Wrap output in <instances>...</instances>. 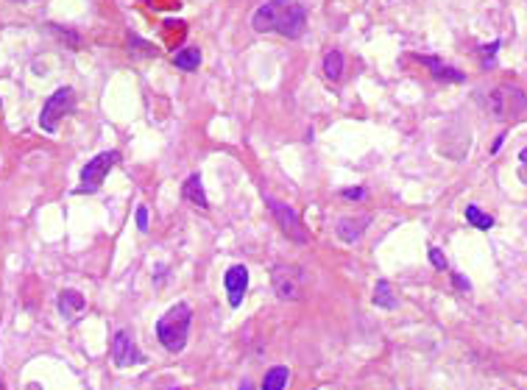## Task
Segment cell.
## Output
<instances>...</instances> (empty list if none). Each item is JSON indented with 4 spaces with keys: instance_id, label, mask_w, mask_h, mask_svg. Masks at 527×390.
<instances>
[{
    "instance_id": "1",
    "label": "cell",
    "mask_w": 527,
    "mask_h": 390,
    "mask_svg": "<svg viewBox=\"0 0 527 390\" xmlns=\"http://www.w3.org/2000/svg\"><path fill=\"white\" fill-rule=\"evenodd\" d=\"M251 25L257 34H282L288 39H299L307 25V12L296 0H268L254 12Z\"/></svg>"
},
{
    "instance_id": "2",
    "label": "cell",
    "mask_w": 527,
    "mask_h": 390,
    "mask_svg": "<svg viewBox=\"0 0 527 390\" xmlns=\"http://www.w3.org/2000/svg\"><path fill=\"white\" fill-rule=\"evenodd\" d=\"M190 320H192V309H190V304H184V301L173 304V307L157 320V338H159V343H162L170 354L184 351V346H187V332H190Z\"/></svg>"
},
{
    "instance_id": "3",
    "label": "cell",
    "mask_w": 527,
    "mask_h": 390,
    "mask_svg": "<svg viewBox=\"0 0 527 390\" xmlns=\"http://www.w3.org/2000/svg\"><path fill=\"white\" fill-rule=\"evenodd\" d=\"M486 106L497 120H516L527 112V95L516 84H499L488 92Z\"/></svg>"
},
{
    "instance_id": "4",
    "label": "cell",
    "mask_w": 527,
    "mask_h": 390,
    "mask_svg": "<svg viewBox=\"0 0 527 390\" xmlns=\"http://www.w3.org/2000/svg\"><path fill=\"white\" fill-rule=\"evenodd\" d=\"M73 106H76V95H73V90H70V87H61V90H56V92L45 101L42 114H39V125H42V132L56 134L59 120H61L64 114H70V112H73Z\"/></svg>"
},
{
    "instance_id": "5",
    "label": "cell",
    "mask_w": 527,
    "mask_h": 390,
    "mask_svg": "<svg viewBox=\"0 0 527 390\" xmlns=\"http://www.w3.org/2000/svg\"><path fill=\"white\" fill-rule=\"evenodd\" d=\"M271 282H274V290L282 301H296L304 293L307 274L299 265H277L271 274Z\"/></svg>"
},
{
    "instance_id": "6",
    "label": "cell",
    "mask_w": 527,
    "mask_h": 390,
    "mask_svg": "<svg viewBox=\"0 0 527 390\" xmlns=\"http://www.w3.org/2000/svg\"><path fill=\"white\" fill-rule=\"evenodd\" d=\"M266 204H268L271 215L277 218L279 229L288 234V240H293V243H299V245H307V243H310V232H307V226L301 223V218H299L288 204H279L277 198H266Z\"/></svg>"
},
{
    "instance_id": "7",
    "label": "cell",
    "mask_w": 527,
    "mask_h": 390,
    "mask_svg": "<svg viewBox=\"0 0 527 390\" xmlns=\"http://www.w3.org/2000/svg\"><path fill=\"white\" fill-rule=\"evenodd\" d=\"M117 159H120V156H117L115 151H109V154H98L95 159H90V162L84 165V170H81V187H79V189H84V192H95Z\"/></svg>"
},
{
    "instance_id": "8",
    "label": "cell",
    "mask_w": 527,
    "mask_h": 390,
    "mask_svg": "<svg viewBox=\"0 0 527 390\" xmlns=\"http://www.w3.org/2000/svg\"><path fill=\"white\" fill-rule=\"evenodd\" d=\"M112 360H115V365H120V368H128V365L143 362V354H140L135 338H131L126 329H120V332L112 338Z\"/></svg>"
},
{
    "instance_id": "9",
    "label": "cell",
    "mask_w": 527,
    "mask_h": 390,
    "mask_svg": "<svg viewBox=\"0 0 527 390\" xmlns=\"http://www.w3.org/2000/svg\"><path fill=\"white\" fill-rule=\"evenodd\" d=\"M223 287L229 293V307H240L243 304V296H246V287H248V271L243 265H232L223 276Z\"/></svg>"
},
{
    "instance_id": "10",
    "label": "cell",
    "mask_w": 527,
    "mask_h": 390,
    "mask_svg": "<svg viewBox=\"0 0 527 390\" xmlns=\"http://www.w3.org/2000/svg\"><path fill=\"white\" fill-rule=\"evenodd\" d=\"M368 226H371V215H357V218L346 215V218H341V220L335 223V234H338L344 243H357V240L366 234Z\"/></svg>"
},
{
    "instance_id": "11",
    "label": "cell",
    "mask_w": 527,
    "mask_h": 390,
    "mask_svg": "<svg viewBox=\"0 0 527 390\" xmlns=\"http://www.w3.org/2000/svg\"><path fill=\"white\" fill-rule=\"evenodd\" d=\"M84 309H87V301H84L81 293H76V290H61L59 293V312L68 320H76Z\"/></svg>"
},
{
    "instance_id": "12",
    "label": "cell",
    "mask_w": 527,
    "mask_h": 390,
    "mask_svg": "<svg viewBox=\"0 0 527 390\" xmlns=\"http://www.w3.org/2000/svg\"><path fill=\"white\" fill-rule=\"evenodd\" d=\"M181 195L190 201V204H195V207H201V209H207L210 207V201H207V192H204V184H201V176L199 173H192L184 184H181Z\"/></svg>"
},
{
    "instance_id": "13",
    "label": "cell",
    "mask_w": 527,
    "mask_h": 390,
    "mask_svg": "<svg viewBox=\"0 0 527 390\" xmlns=\"http://www.w3.org/2000/svg\"><path fill=\"white\" fill-rule=\"evenodd\" d=\"M421 61H424L427 68L432 70V76H435L438 81H452V84L466 81V76H464V73L455 70V68H449V64H444V61H441V59H435V56H421Z\"/></svg>"
},
{
    "instance_id": "14",
    "label": "cell",
    "mask_w": 527,
    "mask_h": 390,
    "mask_svg": "<svg viewBox=\"0 0 527 390\" xmlns=\"http://www.w3.org/2000/svg\"><path fill=\"white\" fill-rule=\"evenodd\" d=\"M173 64L179 70L184 73H192V70H199V64H201V50L199 48H184L173 56Z\"/></svg>"
},
{
    "instance_id": "15",
    "label": "cell",
    "mask_w": 527,
    "mask_h": 390,
    "mask_svg": "<svg viewBox=\"0 0 527 390\" xmlns=\"http://www.w3.org/2000/svg\"><path fill=\"white\" fill-rule=\"evenodd\" d=\"M374 304L382 307V309H397L399 301H397V293H393L390 282H385V279L377 282V287H374Z\"/></svg>"
},
{
    "instance_id": "16",
    "label": "cell",
    "mask_w": 527,
    "mask_h": 390,
    "mask_svg": "<svg viewBox=\"0 0 527 390\" xmlns=\"http://www.w3.org/2000/svg\"><path fill=\"white\" fill-rule=\"evenodd\" d=\"M324 73H326V79H332V81H338L344 76V53L341 50H329L324 56Z\"/></svg>"
},
{
    "instance_id": "17",
    "label": "cell",
    "mask_w": 527,
    "mask_h": 390,
    "mask_svg": "<svg viewBox=\"0 0 527 390\" xmlns=\"http://www.w3.org/2000/svg\"><path fill=\"white\" fill-rule=\"evenodd\" d=\"M288 376H290V371L285 365H274L266 373V379H262V390H282L288 384Z\"/></svg>"
},
{
    "instance_id": "18",
    "label": "cell",
    "mask_w": 527,
    "mask_h": 390,
    "mask_svg": "<svg viewBox=\"0 0 527 390\" xmlns=\"http://www.w3.org/2000/svg\"><path fill=\"white\" fill-rule=\"evenodd\" d=\"M128 50H131V56H135V59L157 56V53H159L154 45H148V42H146L143 37H137V34H128Z\"/></svg>"
},
{
    "instance_id": "19",
    "label": "cell",
    "mask_w": 527,
    "mask_h": 390,
    "mask_svg": "<svg viewBox=\"0 0 527 390\" xmlns=\"http://www.w3.org/2000/svg\"><path fill=\"white\" fill-rule=\"evenodd\" d=\"M466 220H469L475 229H483V232L494 226V218H491L488 212H483L480 207H475V204H469V207H466Z\"/></svg>"
},
{
    "instance_id": "20",
    "label": "cell",
    "mask_w": 527,
    "mask_h": 390,
    "mask_svg": "<svg viewBox=\"0 0 527 390\" xmlns=\"http://www.w3.org/2000/svg\"><path fill=\"white\" fill-rule=\"evenodd\" d=\"M430 263H432V268H435V271H446V268H449V263H446V254H444L441 248H430Z\"/></svg>"
},
{
    "instance_id": "21",
    "label": "cell",
    "mask_w": 527,
    "mask_h": 390,
    "mask_svg": "<svg viewBox=\"0 0 527 390\" xmlns=\"http://www.w3.org/2000/svg\"><path fill=\"white\" fill-rule=\"evenodd\" d=\"M497 48H499V42H491V48H483V68L486 70H491L494 68V53H497Z\"/></svg>"
},
{
    "instance_id": "22",
    "label": "cell",
    "mask_w": 527,
    "mask_h": 390,
    "mask_svg": "<svg viewBox=\"0 0 527 390\" xmlns=\"http://www.w3.org/2000/svg\"><path fill=\"white\" fill-rule=\"evenodd\" d=\"M452 285H455L460 293H472V282H469L464 274H452Z\"/></svg>"
},
{
    "instance_id": "23",
    "label": "cell",
    "mask_w": 527,
    "mask_h": 390,
    "mask_svg": "<svg viewBox=\"0 0 527 390\" xmlns=\"http://www.w3.org/2000/svg\"><path fill=\"white\" fill-rule=\"evenodd\" d=\"M344 198H346V201H363V198H366V189H363V187H346V189H344Z\"/></svg>"
},
{
    "instance_id": "24",
    "label": "cell",
    "mask_w": 527,
    "mask_h": 390,
    "mask_svg": "<svg viewBox=\"0 0 527 390\" xmlns=\"http://www.w3.org/2000/svg\"><path fill=\"white\" fill-rule=\"evenodd\" d=\"M137 229L140 232H148V207H137Z\"/></svg>"
},
{
    "instance_id": "25",
    "label": "cell",
    "mask_w": 527,
    "mask_h": 390,
    "mask_svg": "<svg viewBox=\"0 0 527 390\" xmlns=\"http://www.w3.org/2000/svg\"><path fill=\"white\" fill-rule=\"evenodd\" d=\"M50 31H56V34H61V42H64V37H68V42L79 48V34H73V31H64V28H56V25H50Z\"/></svg>"
},
{
    "instance_id": "26",
    "label": "cell",
    "mask_w": 527,
    "mask_h": 390,
    "mask_svg": "<svg viewBox=\"0 0 527 390\" xmlns=\"http://www.w3.org/2000/svg\"><path fill=\"white\" fill-rule=\"evenodd\" d=\"M519 159H521V170H519V173H521V181H527V148L519 154Z\"/></svg>"
},
{
    "instance_id": "27",
    "label": "cell",
    "mask_w": 527,
    "mask_h": 390,
    "mask_svg": "<svg viewBox=\"0 0 527 390\" xmlns=\"http://www.w3.org/2000/svg\"><path fill=\"white\" fill-rule=\"evenodd\" d=\"M240 390H251V382H243V384H240Z\"/></svg>"
},
{
    "instance_id": "28",
    "label": "cell",
    "mask_w": 527,
    "mask_h": 390,
    "mask_svg": "<svg viewBox=\"0 0 527 390\" xmlns=\"http://www.w3.org/2000/svg\"><path fill=\"white\" fill-rule=\"evenodd\" d=\"M0 390H6V387H3V382H0Z\"/></svg>"
}]
</instances>
